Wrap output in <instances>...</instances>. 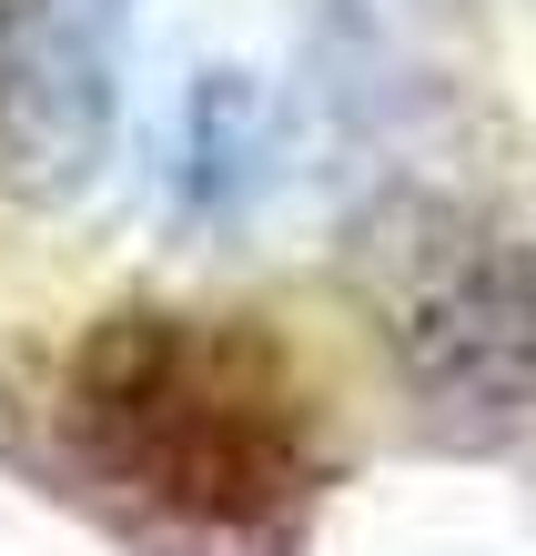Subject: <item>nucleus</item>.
<instances>
[{
	"label": "nucleus",
	"mask_w": 536,
	"mask_h": 556,
	"mask_svg": "<svg viewBox=\"0 0 536 556\" xmlns=\"http://www.w3.org/2000/svg\"><path fill=\"white\" fill-rule=\"evenodd\" d=\"M61 405L82 466L192 536H274L314 485V395L253 324L152 304L102 314Z\"/></svg>",
	"instance_id": "1"
},
{
	"label": "nucleus",
	"mask_w": 536,
	"mask_h": 556,
	"mask_svg": "<svg viewBox=\"0 0 536 556\" xmlns=\"http://www.w3.org/2000/svg\"><path fill=\"white\" fill-rule=\"evenodd\" d=\"M385 344L435 435L507 445L536 425V243L486 213H435L385 283Z\"/></svg>",
	"instance_id": "2"
},
{
	"label": "nucleus",
	"mask_w": 536,
	"mask_h": 556,
	"mask_svg": "<svg viewBox=\"0 0 536 556\" xmlns=\"http://www.w3.org/2000/svg\"><path fill=\"white\" fill-rule=\"evenodd\" d=\"M142 0H0V192L82 203L122 142Z\"/></svg>",
	"instance_id": "3"
},
{
	"label": "nucleus",
	"mask_w": 536,
	"mask_h": 556,
	"mask_svg": "<svg viewBox=\"0 0 536 556\" xmlns=\"http://www.w3.org/2000/svg\"><path fill=\"white\" fill-rule=\"evenodd\" d=\"M263 173H274V112H263L253 72H192L183 112H173V162H162V192H173V223H244Z\"/></svg>",
	"instance_id": "4"
}]
</instances>
